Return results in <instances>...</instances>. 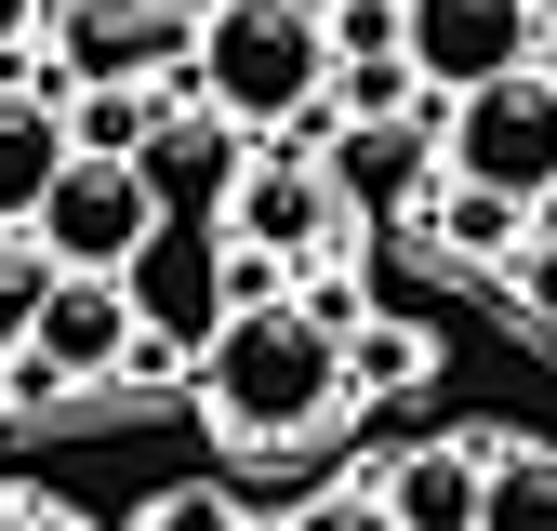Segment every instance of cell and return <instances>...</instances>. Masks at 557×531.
<instances>
[{"label": "cell", "instance_id": "6da1fadb", "mask_svg": "<svg viewBox=\"0 0 557 531\" xmlns=\"http://www.w3.org/2000/svg\"><path fill=\"white\" fill-rule=\"evenodd\" d=\"M332 398H345V319H332V306L265 293V306H226V319H213V346H199V412H213L239 452L319 439Z\"/></svg>", "mask_w": 557, "mask_h": 531}, {"label": "cell", "instance_id": "7a4b0ae2", "mask_svg": "<svg viewBox=\"0 0 557 531\" xmlns=\"http://www.w3.org/2000/svg\"><path fill=\"white\" fill-rule=\"evenodd\" d=\"M186 53H199V107L278 133L332 94V0H226V14H199Z\"/></svg>", "mask_w": 557, "mask_h": 531}, {"label": "cell", "instance_id": "3957f363", "mask_svg": "<svg viewBox=\"0 0 557 531\" xmlns=\"http://www.w3.org/2000/svg\"><path fill=\"white\" fill-rule=\"evenodd\" d=\"M438 173L505 186V199H557V81H544V66H505V81L451 94V120H438Z\"/></svg>", "mask_w": 557, "mask_h": 531}, {"label": "cell", "instance_id": "277c9868", "mask_svg": "<svg viewBox=\"0 0 557 531\" xmlns=\"http://www.w3.org/2000/svg\"><path fill=\"white\" fill-rule=\"evenodd\" d=\"M133 359H147V319H133V293L94 280V266H53V293H40V332H27L14 385H27V398H66V385H120Z\"/></svg>", "mask_w": 557, "mask_h": 531}, {"label": "cell", "instance_id": "5b68a950", "mask_svg": "<svg viewBox=\"0 0 557 531\" xmlns=\"http://www.w3.org/2000/svg\"><path fill=\"white\" fill-rule=\"evenodd\" d=\"M147 226H160V186H147V160H66L53 173V199L27 213V239L53 252V266H94V280H133V252H147Z\"/></svg>", "mask_w": 557, "mask_h": 531}, {"label": "cell", "instance_id": "8992f818", "mask_svg": "<svg viewBox=\"0 0 557 531\" xmlns=\"http://www.w3.org/2000/svg\"><path fill=\"white\" fill-rule=\"evenodd\" d=\"M531 53H544L531 0H411V81L425 94H478V81H505Z\"/></svg>", "mask_w": 557, "mask_h": 531}, {"label": "cell", "instance_id": "52a82bcc", "mask_svg": "<svg viewBox=\"0 0 557 531\" xmlns=\"http://www.w3.org/2000/svg\"><path fill=\"white\" fill-rule=\"evenodd\" d=\"M173 40H199L186 14H160V0H53V53L81 66V81H160ZM66 81V94H81Z\"/></svg>", "mask_w": 557, "mask_h": 531}, {"label": "cell", "instance_id": "ba28073f", "mask_svg": "<svg viewBox=\"0 0 557 531\" xmlns=\"http://www.w3.org/2000/svg\"><path fill=\"white\" fill-rule=\"evenodd\" d=\"M81 160V133H66V81H14V66H0V226H27L40 199H53V173Z\"/></svg>", "mask_w": 557, "mask_h": 531}, {"label": "cell", "instance_id": "9c48e42d", "mask_svg": "<svg viewBox=\"0 0 557 531\" xmlns=\"http://www.w3.org/2000/svg\"><path fill=\"white\" fill-rule=\"evenodd\" d=\"M239 160H252V133H239L226 107H173L160 147H147V186H160V213H199V199L239 186Z\"/></svg>", "mask_w": 557, "mask_h": 531}, {"label": "cell", "instance_id": "30bf717a", "mask_svg": "<svg viewBox=\"0 0 557 531\" xmlns=\"http://www.w3.org/2000/svg\"><path fill=\"white\" fill-rule=\"evenodd\" d=\"M385 505H398V531H478V505H492V452H478V439H425L385 479Z\"/></svg>", "mask_w": 557, "mask_h": 531}, {"label": "cell", "instance_id": "8fae6325", "mask_svg": "<svg viewBox=\"0 0 557 531\" xmlns=\"http://www.w3.org/2000/svg\"><path fill=\"white\" fill-rule=\"evenodd\" d=\"M239 239L252 252H306L319 226H332V173H306V160H265V173H239Z\"/></svg>", "mask_w": 557, "mask_h": 531}, {"label": "cell", "instance_id": "7c38bea8", "mask_svg": "<svg viewBox=\"0 0 557 531\" xmlns=\"http://www.w3.org/2000/svg\"><path fill=\"white\" fill-rule=\"evenodd\" d=\"M160 81H81V94H66V133H81V147L94 160H147L160 147Z\"/></svg>", "mask_w": 557, "mask_h": 531}, {"label": "cell", "instance_id": "4fadbf2b", "mask_svg": "<svg viewBox=\"0 0 557 531\" xmlns=\"http://www.w3.org/2000/svg\"><path fill=\"white\" fill-rule=\"evenodd\" d=\"M411 173H425V147H411L398 120H359V133L332 147V199H359V213H398Z\"/></svg>", "mask_w": 557, "mask_h": 531}, {"label": "cell", "instance_id": "5bb4252c", "mask_svg": "<svg viewBox=\"0 0 557 531\" xmlns=\"http://www.w3.org/2000/svg\"><path fill=\"white\" fill-rule=\"evenodd\" d=\"M518 213H531V199H505V186H465V173H451V199H438V239H451L465 266H518V239H531Z\"/></svg>", "mask_w": 557, "mask_h": 531}, {"label": "cell", "instance_id": "9a60e30c", "mask_svg": "<svg viewBox=\"0 0 557 531\" xmlns=\"http://www.w3.org/2000/svg\"><path fill=\"white\" fill-rule=\"evenodd\" d=\"M478 531H557V452H492V505Z\"/></svg>", "mask_w": 557, "mask_h": 531}, {"label": "cell", "instance_id": "2e32d148", "mask_svg": "<svg viewBox=\"0 0 557 531\" xmlns=\"http://www.w3.org/2000/svg\"><path fill=\"white\" fill-rule=\"evenodd\" d=\"M40 293H53V252L27 226H0V372L27 359V332H40Z\"/></svg>", "mask_w": 557, "mask_h": 531}, {"label": "cell", "instance_id": "e0dca14e", "mask_svg": "<svg viewBox=\"0 0 557 531\" xmlns=\"http://www.w3.org/2000/svg\"><path fill=\"white\" fill-rule=\"evenodd\" d=\"M278 531H398V505H385V492H306Z\"/></svg>", "mask_w": 557, "mask_h": 531}, {"label": "cell", "instance_id": "ac0fdd59", "mask_svg": "<svg viewBox=\"0 0 557 531\" xmlns=\"http://www.w3.org/2000/svg\"><path fill=\"white\" fill-rule=\"evenodd\" d=\"M505 280H518V306L557 332V226H544V239H518V266H505Z\"/></svg>", "mask_w": 557, "mask_h": 531}, {"label": "cell", "instance_id": "d6986e66", "mask_svg": "<svg viewBox=\"0 0 557 531\" xmlns=\"http://www.w3.org/2000/svg\"><path fill=\"white\" fill-rule=\"evenodd\" d=\"M411 372H425V346H411V332H372V346L345 359V385H411Z\"/></svg>", "mask_w": 557, "mask_h": 531}, {"label": "cell", "instance_id": "ffe728a7", "mask_svg": "<svg viewBox=\"0 0 557 531\" xmlns=\"http://www.w3.org/2000/svg\"><path fill=\"white\" fill-rule=\"evenodd\" d=\"M147 518H160V531H239V505H226V492H160Z\"/></svg>", "mask_w": 557, "mask_h": 531}, {"label": "cell", "instance_id": "44dd1931", "mask_svg": "<svg viewBox=\"0 0 557 531\" xmlns=\"http://www.w3.org/2000/svg\"><path fill=\"white\" fill-rule=\"evenodd\" d=\"M0 531H81L66 505H40V492H0Z\"/></svg>", "mask_w": 557, "mask_h": 531}, {"label": "cell", "instance_id": "7402d4cb", "mask_svg": "<svg viewBox=\"0 0 557 531\" xmlns=\"http://www.w3.org/2000/svg\"><path fill=\"white\" fill-rule=\"evenodd\" d=\"M27 27H53V0H0V66L27 53Z\"/></svg>", "mask_w": 557, "mask_h": 531}, {"label": "cell", "instance_id": "603a6c76", "mask_svg": "<svg viewBox=\"0 0 557 531\" xmlns=\"http://www.w3.org/2000/svg\"><path fill=\"white\" fill-rule=\"evenodd\" d=\"M160 14H186V27H199V14H226V0H160Z\"/></svg>", "mask_w": 557, "mask_h": 531}, {"label": "cell", "instance_id": "cb8c5ba5", "mask_svg": "<svg viewBox=\"0 0 557 531\" xmlns=\"http://www.w3.org/2000/svg\"><path fill=\"white\" fill-rule=\"evenodd\" d=\"M531 14H544V27H557V0H531Z\"/></svg>", "mask_w": 557, "mask_h": 531}, {"label": "cell", "instance_id": "d4e9b609", "mask_svg": "<svg viewBox=\"0 0 557 531\" xmlns=\"http://www.w3.org/2000/svg\"><path fill=\"white\" fill-rule=\"evenodd\" d=\"M133 531H160V518H133Z\"/></svg>", "mask_w": 557, "mask_h": 531}]
</instances>
